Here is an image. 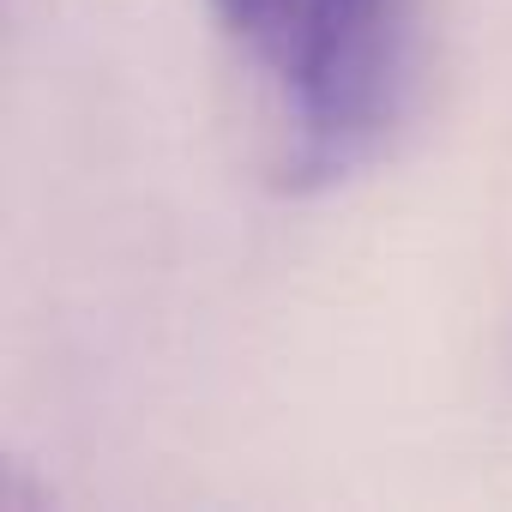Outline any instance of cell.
Wrapping results in <instances>:
<instances>
[{"label":"cell","mask_w":512,"mask_h":512,"mask_svg":"<svg viewBox=\"0 0 512 512\" xmlns=\"http://www.w3.org/2000/svg\"><path fill=\"white\" fill-rule=\"evenodd\" d=\"M266 73L284 115V187L350 181L398 127L416 67V0H205Z\"/></svg>","instance_id":"cell-1"}]
</instances>
